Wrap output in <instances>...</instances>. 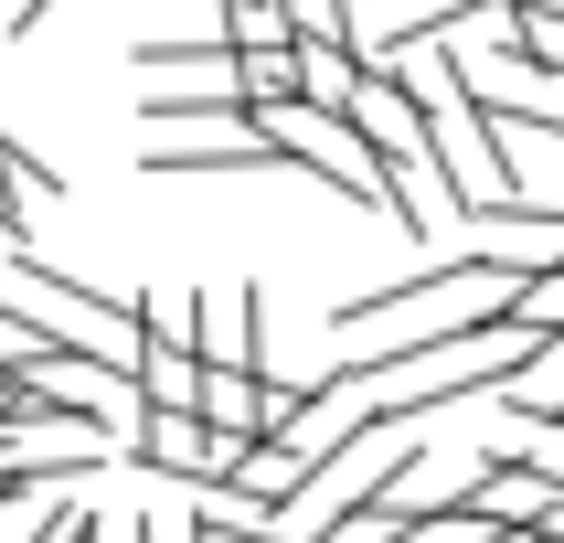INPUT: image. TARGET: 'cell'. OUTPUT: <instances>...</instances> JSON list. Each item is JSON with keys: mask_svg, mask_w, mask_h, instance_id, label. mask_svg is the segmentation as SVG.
<instances>
[{"mask_svg": "<svg viewBox=\"0 0 564 543\" xmlns=\"http://www.w3.org/2000/svg\"><path fill=\"white\" fill-rule=\"evenodd\" d=\"M341 118L373 139L383 171H405V182H426V171H437V107H426L405 75H362V96H351Z\"/></svg>", "mask_w": 564, "mask_h": 543, "instance_id": "obj_3", "label": "cell"}, {"mask_svg": "<svg viewBox=\"0 0 564 543\" xmlns=\"http://www.w3.org/2000/svg\"><path fill=\"white\" fill-rule=\"evenodd\" d=\"M214 32L235 54H288V43H299V22H288L278 0H214Z\"/></svg>", "mask_w": 564, "mask_h": 543, "instance_id": "obj_6", "label": "cell"}, {"mask_svg": "<svg viewBox=\"0 0 564 543\" xmlns=\"http://www.w3.org/2000/svg\"><path fill=\"white\" fill-rule=\"evenodd\" d=\"M511 330H533V341H564V267H543V278H522L511 287Z\"/></svg>", "mask_w": 564, "mask_h": 543, "instance_id": "obj_7", "label": "cell"}, {"mask_svg": "<svg viewBox=\"0 0 564 543\" xmlns=\"http://www.w3.org/2000/svg\"><path fill=\"white\" fill-rule=\"evenodd\" d=\"M128 458L160 469V479H182V490H203V501H224V479L246 469L256 447L246 437H214L203 415H139V426H128Z\"/></svg>", "mask_w": 564, "mask_h": 543, "instance_id": "obj_2", "label": "cell"}, {"mask_svg": "<svg viewBox=\"0 0 564 543\" xmlns=\"http://www.w3.org/2000/svg\"><path fill=\"white\" fill-rule=\"evenodd\" d=\"M501 405L522 415V426H554V437H564V341H543L533 362H522V383H511Z\"/></svg>", "mask_w": 564, "mask_h": 543, "instance_id": "obj_5", "label": "cell"}, {"mask_svg": "<svg viewBox=\"0 0 564 543\" xmlns=\"http://www.w3.org/2000/svg\"><path fill=\"white\" fill-rule=\"evenodd\" d=\"M43 11L54 0H0V32H43Z\"/></svg>", "mask_w": 564, "mask_h": 543, "instance_id": "obj_9", "label": "cell"}, {"mask_svg": "<svg viewBox=\"0 0 564 543\" xmlns=\"http://www.w3.org/2000/svg\"><path fill=\"white\" fill-rule=\"evenodd\" d=\"M501 43L543 75H564V11H501Z\"/></svg>", "mask_w": 564, "mask_h": 543, "instance_id": "obj_8", "label": "cell"}, {"mask_svg": "<svg viewBox=\"0 0 564 543\" xmlns=\"http://www.w3.org/2000/svg\"><path fill=\"white\" fill-rule=\"evenodd\" d=\"M458 501L479 511V522H501V533H543L564 511V469L554 458H522V447H501V458H479L469 469V490Z\"/></svg>", "mask_w": 564, "mask_h": 543, "instance_id": "obj_4", "label": "cell"}, {"mask_svg": "<svg viewBox=\"0 0 564 543\" xmlns=\"http://www.w3.org/2000/svg\"><path fill=\"white\" fill-rule=\"evenodd\" d=\"M139 171H160V182H203V171H288V150L235 107V118H171V128H160V150H139Z\"/></svg>", "mask_w": 564, "mask_h": 543, "instance_id": "obj_1", "label": "cell"}]
</instances>
